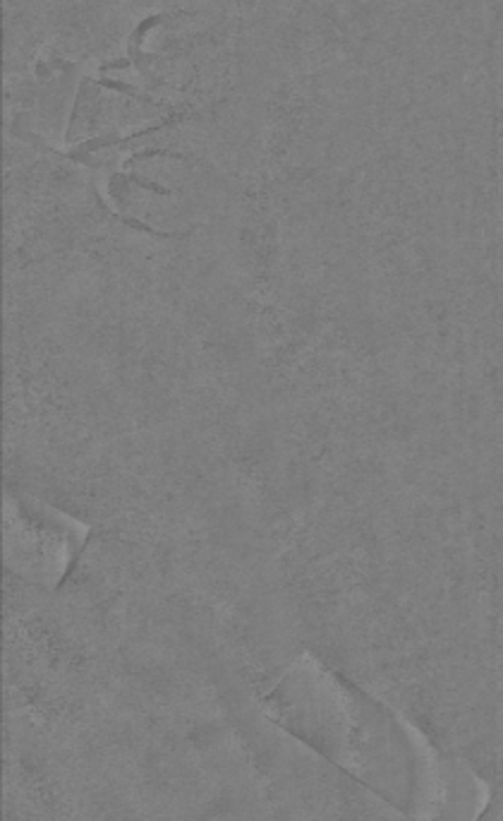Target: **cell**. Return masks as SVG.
I'll use <instances>...</instances> for the list:
<instances>
[{"label": "cell", "mask_w": 503, "mask_h": 821, "mask_svg": "<svg viewBox=\"0 0 503 821\" xmlns=\"http://www.w3.org/2000/svg\"><path fill=\"white\" fill-rule=\"evenodd\" d=\"M274 706L291 731L417 821H474L486 807L489 790L468 766L441 757L411 723L326 672H291Z\"/></svg>", "instance_id": "obj_1"}]
</instances>
